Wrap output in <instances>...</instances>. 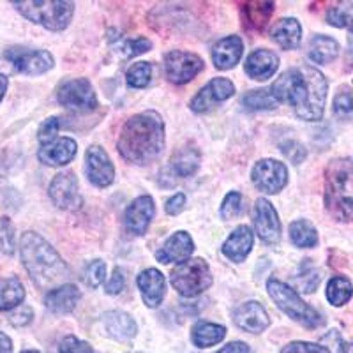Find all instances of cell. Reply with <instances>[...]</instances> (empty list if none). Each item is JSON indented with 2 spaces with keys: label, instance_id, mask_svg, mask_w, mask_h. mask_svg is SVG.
Masks as SVG:
<instances>
[{
  "label": "cell",
  "instance_id": "bcb514c9",
  "mask_svg": "<svg viewBox=\"0 0 353 353\" xmlns=\"http://www.w3.org/2000/svg\"><path fill=\"white\" fill-rule=\"evenodd\" d=\"M30 320H32V309L27 307V305H20V307L9 316V321L17 327L27 325V323H30Z\"/></svg>",
  "mask_w": 353,
  "mask_h": 353
},
{
  "label": "cell",
  "instance_id": "74e56055",
  "mask_svg": "<svg viewBox=\"0 0 353 353\" xmlns=\"http://www.w3.org/2000/svg\"><path fill=\"white\" fill-rule=\"evenodd\" d=\"M150 41L145 39V37H132V39H124L119 46H117V52H121L124 57H134L140 55L143 52H149L150 50Z\"/></svg>",
  "mask_w": 353,
  "mask_h": 353
},
{
  "label": "cell",
  "instance_id": "4fadbf2b",
  "mask_svg": "<svg viewBox=\"0 0 353 353\" xmlns=\"http://www.w3.org/2000/svg\"><path fill=\"white\" fill-rule=\"evenodd\" d=\"M50 198L59 209L74 210L81 203L80 189L74 173L62 172L50 184Z\"/></svg>",
  "mask_w": 353,
  "mask_h": 353
},
{
  "label": "cell",
  "instance_id": "9f6ffc18",
  "mask_svg": "<svg viewBox=\"0 0 353 353\" xmlns=\"http://www.w3.org/2000/svg\"><path fill=\"white\" fill-rule=\"evenodd\" d=\"M134 353H138V352H134Z\"/></svg>",
  "mask_w": 353,
  "mask_h": 353
},
{
  "label": "cell",
  "instance_id": "7bdbcfd3",
  "mask_svg": "<svg viewBox=\"0 0 353 353\" xmlns=\"http://www.w3.org/2000/svg\"><path fill=\"white\" fill-rule=\"evenodd\" d=\"M281 353H330L325 346L314 345V343L295 341L281 350Z\"/></svg>",
  "mask_w": 353,
  "mask_h": 353
},
{
  "label": "cell",
  "instance_id": "83f0119b",
  "mask_svg": "<svg viewBox=\"0 0 353 353\" xmlns=\"http://www.w3.org/2000/svg\"><path fill=\"white\" fill-rule=\"evenodd\" d=\"M339 53V44L332 37L314 36L309 43V59L316 64H329Z\"/></svg>",
  "mask_w": 353,
  "mask_h": 353
},
{
  "label": "cell",
  "instance_id": "db71d44e",
  "mask_svg": "<svg viewBox=\"0 0 353 353\" xmlns=\"http://www.w3.org/2000/svg\"><path fill=\"white\" fill-rule=\"evenodd\" d=\"M341 353H353V343H345V345H341Z\"/></svg>",
  "mask_w": 353,
  "mask_h": 353
},
{
  "label": "cell",
  "instance_id": "603a6c76",
  "mask_svg": "<svg viewBox=\"0 0 353 353\" xmlns=\"http://www.w3.org/2000/svg\"><path fill=\"white\" fill-rule=\"evenodd\" d=\"M138 286L141 290V297L149 307H156L165 297V276L156 269H149L138 276Z\"/></svg>",
  "mask_w": 353,
  "mask_h": 353
},
{
  "label": "cell",
  "instance_id": "60d3db41",
  "mask_svg": "<svg viewBox=\"0 0 353 353\" xmlns=\"http://www.w3.org/2000/svg\"><path fill=\"white\" fill-rule=\"evenodd\" d=\"M59 353H96L88 343L80 341L78 337L68 336L59 345Z\"/></svg>",
  "mask_w": 353,
  "mask_h": 353
},
{
  "label": "cell",
  "instance_id": "ab89813d",
  "mask_svg": "<svg viewBox=\"0 0 353 353\" xmlns=\"http://www.w3.org/2000/svg\"><path fill=\"white\" fill-rule=\"evenodd\" d=\"M242 212V194L241 193H230L226 194L225 201L221 205V216L225 219H233V217L241 216Z\"/></svg>",
  "mask_w": 353,
  "mask_h": 353
},
{
  "label": "cell",
  "instance_id": "484cf974",
  "mask_svg": "<svg viewBox=\"0 0 353 353\" xmlns=\"http://www.w3.org/2000/svg\"><path fill=\"white\" fill-rule=\"evenodd\" d=\"M270 37L276 41L281 48L295 50L299 48L302 39V27L295 18H283L276 21L270 28Z\"/></svg>",
  "mask_w": 353,
  "mask_h": 353
},
{
  "label": "cell",
  "instance_id": "b9f144b4",
  "mask_svg": "<svg viewBox=\"0 0 353 353\" xmlns=\"http://www.w3.org/2000/svg\"><path fill=\"white\" fill-rule=\"evenodd\" d=\"M59 129H61V122H59V119H57V117H50V119H46V121H44L39 128L41 143L46 145V143H50V141L57 140V132H59Z\"/></svg>",
  "mask_w": 353,
  "mask_h": 353
},
{
  "label": "cell",
  "instance_id": "8d00e7d4",
  "mask_svg": "<svg viewBox=\"0 0 353 353\" xmlns=\"http://www.w3.org/2000/svg\"><path fill=\"white\" fill-rule=\"evenodd\" d=\"M14 248H17L14 226L9 217H0V251L6 254H12Z\"/></svg>",
  "mask_w": 353,
  "mask_h": 353
},
{
  "label": "cell",
  "instance_id": "4316f807",
  "mask_svg": "<svg viewBox=\"0 0 353 353\" xmlns=\"http://www.w3.org/2000/svg\"><path fill=\"white\" fill-rule=\"evenodd\" d=\"M25 299V288L18 277L0 279V311L20 307Z\"/></svg>",
  "mask_w": 353,
  "mask_h": 353
},
{
  "label": "cell",
  "instance_id": "277c9868",
  "mask_svg": "<svg viewBox=\"0 0 353 353\" xmlns=\"http://www.w3.org/2000/svg\"><path fill=\"white\" fill-rule=\"evenodd\" d=\"M325 203L336 219H353V161H332L325 176Z\"/></svg>",
  "mask_w": 353,
  "mask_h": 353
},
{
  "label": "cell",
  "instance_id": "ac0fdd59",
  "mask_svg": "<svg viewBox=\"0 0 353 353\" xmlns=\"http://www.w3.org/2000/svg\"><path fill=\"white\" fill-rule=\"evenodd\" d=\"M193 251L194 244L191 235L185 232H176L157 251L156 256L161 263H182V261L189 260Z\"/></svg>",
  "mask_w": 353,
  "mask_h": 353
},
{
  "label": "cell",
  "instance_id": "816d5d0a",
  "mask_svg": "<svg viewBox=\"0 0 353 353\" xmlns=\"http://www.w3.org/2000/svg\"><path fill=\"white\" fill-rule=\"evenodd\" d=\"M6 90H8V78L4 74H0V101L4 99Z\"/></svg>",
  "mask_w": 353,
  "mask_h": 353
},
{
  "label": "cell",
  "instance_id": "6da1fadb",
  "mask_svg": "<svg viewBox=\"0 0 353 353\" xmlns=\"http://www.w3.org/2000/svg\"><path fill=\"white\" fill-rule=\"evenodd\" d=\"M270 90L277 101L292 106L302 121L314 122L323 117L329 85L325 77L311 65L288 69L274 81Z\"/></svg>",
  "mask_w": 353,
  "mask_h": 353
},
{
  "label": "cell",
  "instance_id": "52a82bcc",
  "mask_svg": "<svg viewBox=\"0 0 353 353\" xmlns=\"http://www.w3.org/2000/svg\"><path fill=\"white\" fill-rule=\"evenodd\" d=\"M172 286L184 297H196L212 285V272L201 258L179 263L172 270Z\"/></svg>",
  "mask_w": 353,
  "mask_h": 353
},
{
  "label": "cell",
  "instance_id": "d6986e66",
  "mask_svg": "<svg viewBox=\"0 0 353 353\" xmlns=\"http://www.w3.org/2000/svg\"><path fill=\"white\" fill-rule=\"evenodd\" d=\"M77 141L71 138H57L39 149V159L48 166H64L77 156Z\"/></svg>",
  "mask_w": 353,
  "mask_h": 353
},
{
  "label": "cell",
  "instance_id": "e575fe53",
  "mask_svg": "<svg viewBox=\"0 0 353 353\" xmlns=\"http://www.w3.org/2000/svg\"><path fill=\"white\" fill-rule=\"evenodd\" d=\"M327 21L337 28L352 27L353 25V4L352 2H337L327 11Z\"/></svg>",
  "mask_w": 353,
  "mask_h": 353
},
{
  "label": "cell",
  "instance_id": "ba28073f",
  "mask_svg": "<svg viewBox=\"0 0 353 353\" xmlns=\"http://www.w3.org/2000/svg\"><path fill=\"white\" fill-rule=\"evenodd\" d=\"M57 99L62 106L77 112H88L97 106V97L94 92L90 81L85 78H78V80H69L59 88Z\"/></svg>",
  "mask_w": 353,
  "mask_h": 353
},
{
  "label": "cell",
  "instance_id": "7c38bea8",
  "mask_svg": "<svg viewBox=\"0 0 353 353\" xmlns=\"http://www.w3.org/2000/svg\"><path fill=\"white\" fill-rule=\"evenodd\" d=\"M235 94V85L226 78H214L201 88L200 92L191 101V110L196 113H207L217 103L230 99Z\"/></svg>",
  "mask_w": 353,
  "mask_h": 353
},
{
  "label": "cell",
  "instance_id": "cb8c5ba5",
  "mask_svg": "<svg viewBox=\"0 0 353 353\" xmlns=\"http://www.w3.org/2000/svg\"><path fill=\"white\" fill-rule=\"evenodd\" d=\"M254 242V235L249 226H239L223 244V254L232 261H244V258L251 253Z\"/></svg>",
  "mask_w": 353,
  "mask_h": 353
},
{
  "label": "cell",
  "instance_id": "f35d334b",
  "mask_svg": "<svg viewBox=\"0 0 353 353\" xmlns=\"http://www.w3.org/2000/svg\"><path fill=\"white\" fill-rule=\"evenodd\" d=\"M105 277H106L105 261L96 260L88 265L87 270H85V285L90 286V288H97L99 285H103Z\"/></svg>",
  "mask_w": 353,
  "mask_h": 353
},
{
  "label": "cell",
  "instance_id": "f6af8a7d",
  "mask_svg": "<svg viewBox=\"0 0 353 353\" xmlns=\"http://www.w3.org/2000/svg\"><path fill=\"white\" fill-rule=\"evenodd\" d=\"M334 113L339 117H346L350 113H353V96L352 92L345 90V92H339L334 99Z\"/></svg>",
  "mask_w": 353,
  "mask_h": 353
},
{
  "label": "cell",
  "instance_id": "ffe728a7",
  "mask_svg": "<svg viewBox=\"0 0 353 353\" xmlns=\"http://www.w3.org/2000/svg\"><path fill=\"white\" fill-rule=\"evenodd\" d=\"M279 68V57L270 50H256L245 61V72L253 80H269Z\"/></svg>",
  "mask_w": 353,
  "mask_h": 353
},
{
  "label": "cell",
  "instance_id": "1f68e13d",
  "mask_svg": "<svg viewBox=\"0 0 353 353\" xmlns=\"http://www.w3.org/2000/svg\"><path fill=\"white\" fill-rule=\"evenodd\" d=\"M274 12V4L270 2H249L244 8L245 21L256 30H261L265 25L269 23L270 14Z\"/></svg>",
  "mask_w": 353,
  "mask_h": 353
},
{
  "label": "cell",
  "instance_id": "5b68a950",
  "mask_svg": "<svg viewBox=\"0 0 353 353\" xmlns=\"http://www.w3.org/2000/svg\"><path fill=\"white\" fill-rule=\"evenodd\" d=\"M267 288H269V295L276 302L277 307L281 309L283 313L288 314L292 320L299 321L301 325L307 327V329H316L323 323V318L316 309L302 301L299 293L290 288L288 285L277 281V279H270L267 283Z\"/></svg>",
  "mask_w": 353,
  "mask_h": 353
},
{
  "label": "cell",
  "instance_id": "f546056e",
  "mask_svg": "<svg viewBox=\"0 0 353 353\" xmlns=\"http://www.w3.org/2000/svg\"><path fill=\"white\" fill-rule=\"evenodd\" d=\"M201 156L196 149H181L172 159V172L179 176H191L200 168Z\"/></svg>",
  "mask_w": 353,
  "mask_h": 353
},
{
  "label": "cell",
  "instance_id": "d6a6232c",
  "mask_svg": "<svg viewBox=\"0 0 353 353\" xmlns=\"http://www.w3.org/2000/svg\"><path fill=\"white\" fill-rule=\"evenodd\" d=\"M353 286L350 279L343 276L332 277L327 285V299L332 305H345L352 299Z\"/></svg>",
  "mask_w": 353,
  "mask_h": 353
},
{
  "label": "cell",
  "instance_id": "3957f363",
  "mask_svg": "<svg viewBox=\"0 0 353 353\" xmlns=\"http://www.w3.org/2000/svg\"><path fill=\"white\" fill-rule=\"evenodd\" d=\"M20 253L25 269L39 288H50L68 277L65 261L37 233L27 232L21 235Z\"/></svg>",
  "mask_w": 353,
  "mask_h": 353
},
{
  "label": "cell",
  "instance_id": "7a4b0ae2",
  "mask_svg": "<svg viewBox=\"0 0 353 353\" xmlns=\"http://www.w3.org/2000/svg\"><path fill=\"white\" fill-rule=\"evenodd\" d=\"M119 152L129 163L147 165L165 149V124L156 112H143L125 122L119 138Z\"/></svg>",
  "mask_w": 353,
  "mask_h": 353
},
{
  "label": "cell",
  "instance_id": "2e32d148",
  "mask_svg": "<svg viewBox=\"0 0 353 353\" xmlns=\"http://www.w3.org/2000/svg\"><path fill=\"white\" fill-rule=\"evenodd\" d=\"M154 212H156V207H154L152 198L147 196V194L137 198L125 210L124 223L128 232L134 233V235H143L149 228Z\"/></svg>",
  "mask_w": 353,
  "mask_h": 353
},
{
  "label": "cell",
  "instance_id": "30bf717a",
  "mask_svg": "<svg viewBox=\"0 0 353 353\" xmlns=\"http://www.w3.org/2000/svg\"><path fill=\"white\" fill-rule=\"evenodd\" d=\"M203 69V61L194 53L170 52L165 59V71L170 81L176 85L188 83Z\"/></svg>",
  "mask_w": 353,
  "mask_h": 353
},
{
  "label": "cell",
  "instance_id": "8fae6325",
  "mask_svg": "<svg viewBox=\"0 0 353 353\" xmlns=\"http://www.w3.org/2000/svg\"><path fill=\"white\" fill-rule=\"evenodd\" d=\"M288 182V170L276 159L258 161L253 168V184L269 194L279 193Z\"/></svg>",
  "mask_w": 353,
  "mask_h": 353
},
{
  "label": "cell",
  "instance_id": "f5cc1de1",
  "mask_svg": "<svg viewBox=\"0 0 353 353\" xmlns=\"http://www.w3.org/2000/svg\"><path fill=\"white\" fill-rule=\"evenodd\" d=\"M348 57H350V62L353 65V30H350L348 34Z\"/></svg>",
  "mask_w": 353,
  "mask_h": 353
},
{
  "label": "cell",
  "instance_id": "d4e9b609",
  "mask_svg": "<svg viewBox=\"0 0 353 353\" xmlns=\"http://www.w3.org/2000/svg\"><path fill=\"white\" fill-rule=\"evenodd\" d=\"M103 325L106 332L119 341H128L137 336V321L124 311H108L103 314Z\"/></svg>",
  "mask_w": 353,
  "mask_h": 353
},
{
  "label": "cell",
  "instance_id": "11a10c76",
  "mask_svg": "<svg viewBox=\"0 0 353 353\" xmlns=\"http://www.w3.org/2000/svg\"><path fill=\"white\" fill-rule=\"evenodd\" d=\"M21 353H39V352H36V350H25V352Z\"/></svg>",
  "mask_w": 353,
  "mask_h": 353
},
{
  "label": "cell",
  "instance_id": "9a60e30c",
  "mask_svg": "<svg viewBox=\"0 0 353 353\" xmlns=\"http://www.w3.org/2000/svg\"><path fill=\"white\" fill-rule=\"evenodd\" d=\"M87 176L97 188H106L115 181V168L105 149L92 145L87 149Z\"/></svg>",
  "mask_w": 353,
  "mask_h": 353
},
{
  "label": "cell",
  "instance_id": "d590c367",
  "mask_svg": "<svg viewBox=\"0 0 353 353\" xmlns=\"http://www.w3.org/2000/svg\"><path fill=\"white\" fill-rule=\"evenodd\" d=\"M150 78H152V65L149 62H137L128 71V83L134 88L147 87Z\"/></svg>",
  "mask_w": 353,
  "mask_h": 353
},
{
  "label": "cell",
  "instance_id": "e0dca14e",
  "mask_svg": "<svg viewBox=\"0 0 353 353\" xmlns=\"http://www.w3.org/2000/svg\"><path fill=\"white\" fill-rule=\"evenodd\" d=\"M233 320L242 330L251 334L263 332L270 325V318L260 302H245L233 313Z\"/></svg>",
  "mask_w": 353,
  "mask_h": 353
},
{
  "label": "cell",
  "instance_id": "9c48e42d",
  "mask_svg": "<svg viewBox=\"0 0 353 353\" xmlns=\"http://www.w3.org/2000/svg\"><path fill=\"white\" fill-rule=\"evenodd\" d=\"M6 59L23 74H43L53 68V57L46 50L11 48L6 52Z\"/></svg>",
  "mask_w": 353,
  "mask_h": 353
},
{
  "label": "cell",
  "instance_id": "4dcf8cb0",
  "mask_svg": "<svg viewBox=\"0 0 353 353\" xmlns=\"http://www.w3.org/2000/svg\"><path fill=\"white\" fill-rule=\"evenodd\" d=\"M290 239L297 248H314L318 244V233L309 221L299 219L290 225Z\"/></svg>",
  "mask_w": 353,
  "mask_h": 353
},
{
  "label": "cell",
  "instance_id": "7402d4cb",
  "mask_svg": "<svg viewBox=\"0 0 353 353\" xmlns=\"http://www.w3.org/2000/svg\"><path fill=\"white\" fill-rule=\"evenodd\" d=\"M244 43L239 36H230L217 41L212 50V61L217 69H230L241 61Z\"/></svg>",
  "mask_w": 353,
  "mask_h": 353
},
{
  "label": "cell",
  "instance_id": "7dc6e473",
  "mask_svg": "<svg viewBox=\"0 0 353 353\" xmlns=\"http://www.w3.org/2000/svg\"><path fill=\"white\" fill-rule=\"evenodd\" d=\"M124 285H125L124 274H122L121 269H115L113 270L112 277H110L108 285H106V293H110V295H117V293H121L122 290H124Z\"/></svg>",
  "mask_w": 353,
  "mask_h": 353
},
{
  "label": "cell",
  "instance_id": "c3c4849f",
  "mask_svg": "<svg viewBox=\"0 0 353 353\" xmlns=\"http://www.w3.org/2000/svg\"><path fill=\"white\" fill-rule=\"evenodd\" d=\"M185 209V194L184 193H176L166 201V212L170 216H176V214H181L182 210Z\"/></svg>",
  "mask_w": 353,
  "mask_h": 353
},
{
  "label": "cell",
  "instance_id": "836d02e7",
  "mask_svg": "<svg viewBox=\"0 0 353 353\" xmlns=\"http://www.w3.org/2000/svg\"><path fill=\"white\" fill-rule=\"evenodd\" d=\"M242 105L248 110H274L279 105V101L270 88H260V90H251L245 94Z\"/></svg>",
  "mask_w": 353,
  "mask_h": 353
},
{
  "label": "cell",
  "instance_id": "44dd1931",
  "mask_svg": "<svg viewBox=\"0 0 353 353\" xmlns=\"http://www.w3.org/2000/svg\"><path fill=\"white\" fill-rule=\"evenodd\" d=\"M80 297V290L74 285H61L46 293L44 304H46V307H48L52 313L65 314L71 313L72 309L77 307Z\"/></svg>",
  "mask_w": 353,
  "mask_h": 353
},
{
  "label": "cell",
  "instance_id": "8992f818",
  "mask_svg": "<svg viewBox=\"0 0 353 353\" xmlns=\"http://www.w3.org/2000/svg\"><path fill=\"white\" fill-rule=\"evenodd\" d=\"M14 8L27 20L50 28V30H64L74 14L72 2L52 0V2H14Z\"/></svg>",
  "mask_w": 353,
  "mask_h": 353
},
{
  "label": "cell",
  "instance_id": "ee69618b",
  "mask_svg": "<svg viewBox=\"0 0 353 353\" xmlns=\"http://www.w3.org/2000/svg\"><path fill=\"white\" fill-rule=\"evenodd\" d=\"M281 152L285 154L286 159H290L292 163L299 165L305 159V149L304 145H301L299 141H286V143L281 145Z\"/></svg>",
  "mask_w": 353,
  "mask_h": 353
},
{
  "label": "cell",
  "instance_id": "f1b7e54d",
  "mask_svg": "<svg viewBox=\"0 0 353 353\" xmlns=\"http://www.w3.org/2000/svg\"><path fill=\"white\" fill-rule=\"evenodd\" d=\"M193 343L198 348H209V346L217 345L225 339L226 329L223 325H216L210 321H198L193 327Z\"/></svg>",
  "mask_w": 353,
  "mask_h": 353
},
{
  "label": "cell",
  "instance_id": "f907efd6",
  "mask_svg": "<svg viewBox=\"0 0 353 353\" xmlns=\"http://www.w3.org/2000/svg\"><path fill=\"white\" fill-rule=\"evenodd\" d=\"M0 353H12V343L4 332H0Z\"/></svg>",
  "mask_w": 353,
  "mask_h": 353
},
{
  "label": "cell",
  "instance_id": "5bb4252c",
  "mask_svg": "<svg viewBox=\"0 0 353 353\" xmlns=\"http://www.w3.org/2000/svg\"><path fill=\"white\" fill-rule=\"evenodd\" d=\"M254 228L258 237L267 244H276L281 237V223L277 219V212L272 203L263 198L254 203Z\"/></svg>",
  "mask_w": 353,
  "mask_h": 353
},
{
  "label": "cell",
  "instance_id": "681fc988",
  "mask_svg": "<svg viewBox=\"0 0 353 353\" xmlns=\"http://www.w3.org/2000/svg\"><path fill=\"white\" fill-rule=\"evenodd\" d=\"M217 353H249V346L245 345V343L235 341L226 345L225 348H221Z\"/></svg>",
  "mask_w": 353,
  "mask_h": 353
}]
</instances>
